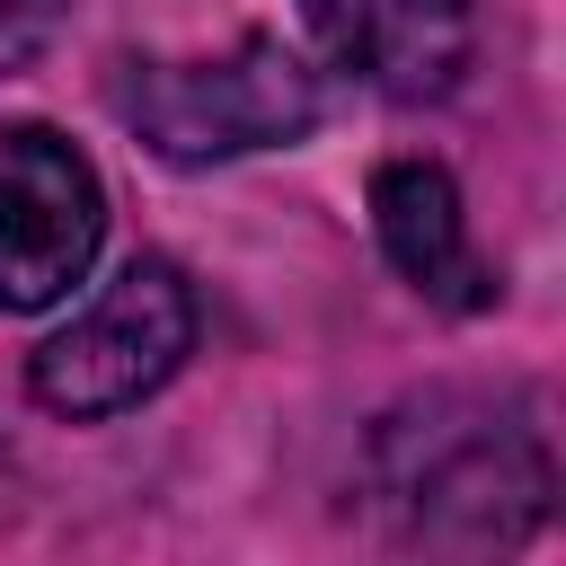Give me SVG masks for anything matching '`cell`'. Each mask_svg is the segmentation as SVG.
<instances>
[{"mask_svg": "<svg viewBox=\"0 0 566 566\" xmlns=\"http://www.w3.org/2000/svg\"><path fill=\"white\" fill-rule=\"evenodd\" d=\"M371 504L451 566H495L548 522V433L522 398L424 389L371 433Z\"/></svg>", "mask_w": 566, "mask_h": 566, "instance_id": "obj_1", "label": "cell"}, {"mask_svg": "<svg viewBox=\"0 0 566 566\" xmlns=\"http://www.w3.org/2000/svg\"><path fill=\"white\" fill-rule=\"evenodd\" d=\"M106 106L168 168H212L248 150H283L318 124V71L283 35H239L221 53H124L106 71Z\"/></svg>", "mask_w": 566, "mask_h": 566, "instance_id": "obj_2", "label": "cell"}, {"mask_svg": "<svg viewBox=\"0 0 566 566\" xmlns=\"http://www.w3.org/2000/svg\"><path fill=\"white\" fill-rule=\"evenodd\" d=\"M186 354H195V292H186V274L168 256H133L62 336L35 345L27 389H35L44 416L97 424V416H124L150 389H168Z\"/></svg>", "mask_w": 566, "mask_h": 566, "instance_id": "obj_3", "label": "cell"}, {"mask_svg": "<svg viewBox=\"0 0 566 566\" xmlns=\"http://www.w3.org/2000/svg\"><path fill=\"white\" fill-rule=\"evenodd\" d=\"M106 248L97 159L53 124H0V310L62 301Z\"/></svg>", "mask_w": 566, "mask_h": 566, "instance_id": "obj_4", "label": "cell"}, {"mask_svg": "<svg viewBox=\"0 0 566 566\" xmlns=\"http://www.w3.org/2000/svg\"><path fill=\"white\" fill-rule=\"evenodd\" d=\"M301 27L327 71H345L389 106L451 97L478 44L469 0H301Z\"/></svg>", "mask_w": 566, "mask_h": 566, "instance_id": "obj_5", "label": "cell"}, {"mask_svg": "<svg viewBox=\"0 0 566 566\" xmlns=\"http://www.w3.org/2000/svg\"><path fill=\"white\" fill-rule=\"evenodd\" d=\"M371 230H380V256L398 265V283L451 318H478L504 301L495 265L478 256L469 239V212H460V186L442 159H389L371 177Z\"/></svg>", "mask_w": 566, "mask_h": 566, "instance_id": "obj_6", "label": "cell"}, {"mask_svg": "<svg viewBox=\"0 0 566 566\" xmlns=\"http://www.w3.org/2000/svg\"><path fill=\"white\" fill-rule=\"evenodd\" d=\"M62 18H71V0H0V80L27 71L62 35Z\"/></svg>", "mask_w": 566, "mask_h": 566, "instance_id": "obj_7", "label": "cell"}]
</instances>
